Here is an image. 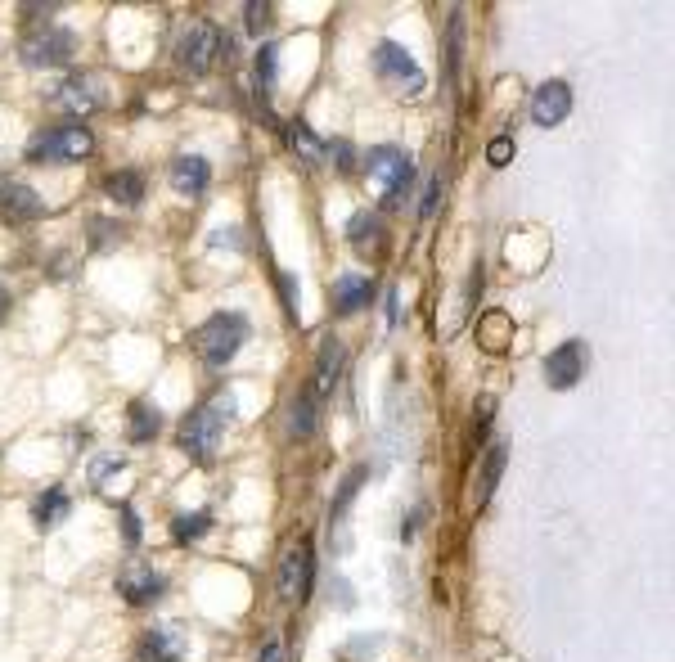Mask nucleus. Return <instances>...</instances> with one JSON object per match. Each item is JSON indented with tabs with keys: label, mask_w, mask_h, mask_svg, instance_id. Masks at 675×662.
<instances>
[{
	"label": "nucleus",
	"mask_w": 675,
	"mask_h": 662,
	"mask_svg": "<svg viewBox=\"0 0 675 662\" xmlns=\"http://www.w3.org/2000/svg\"><path fill=\"white\" fill-rule=\"evenodd\" d=\"M572 113V86L567 82H540L531 95V122L536 127H558Z\"/></svg>",
	"instance_id": "12"
},
{
	"label": "nucleus",
	"mask_w": 675,
	"mask_h": 662,
	"mask_svg": "<svg viewBox=\"0 0 675 662\" xmlns=\"http://www.w3.org/2000/svg\"><path fill=\"white\" fill-rule=\"evenodd\" d=\"M252 68H257V91H270V86H275V77H279V46H275V41H266V46L257 50Z\"/></svg>",
	"instance_id": "25"
},
{
	"label": "nucleus",
	"mask_w": 675,
	"mask_h": 662,
	"mask_svg": "<svg viewBox=\"0 0 675 662\" xmlns=\"http://www.w3.org/2000/svg\"><path fill=\"white\" fill-rule=\"evenodd\" d=\"M90 154H95V136H90L81 122L36 131V136L27 140V158H32V163H81V158H90Z\"/></svg>",
	"instance_id": "3"
},
{
	"label": "nucleus",
	"mask_w": 675,
	"mask_h": 662,
	"mask_svg": "<svg viewBox=\"0 0 675 662\" xmlns=\"http://www.w3.org/2000/svg\"><path fill=\"white\" fill-rule=\"evenodd\" d=\"M329 154L338 158V167H342V172H351V145H329Z\"/></svg>",
	"instance_id": "35"
},
{
	"label": "nucleus",
	"mask_w": 675,
	"mask_h": 662,
	"mask_svg": "<svg viewBox=\"0 0 675 662\" xmlns=\"http://www.w3.org/2000/svg\"><path fill=\"white\" fill-rule=\"evenodd\" d=\"M216 55H221V32H216V23L198 19V23H185L176 37V68L185 77H203L212 73Z\"/></svg>",
	"instance_id": "5"
},
{
	"label": "nucleus",
	"mask_w": 675,
	"mask_h": 662,
	"mask_svg": "<svg viewBox=\"0 0 675 662\" xmlns=\"http://www.w3.org/2000/svg\"><path fill=\"white\" fill-rule=\"evenodd\" d=\"M347 239L356 244V253H369V248H378V244H383V217H378L374 208L356 212V217H351V226H347Z\"/></svg>",
	"instance_id": "20"
},
{
	"label": "nucleus",
	"mask_w": 675,
	"mask_h": 662,
	"mask_svg": "<svg viewBox=\"0 0 675 662\" xmlns=\"http://www.w3.org/2000/svg\"><path fill=\"white\" fill-rule=\"evenodd\" d=\"M486 158H491L495 167H504L513 158V140L509 136H500V140H491V149H486Z\"/></svg>",
	"instance_id": "31"
},
{
	"label": "nucleus",
	"mask_w": 675,
	"mask_h": 662,
	"mask_svg": "<svg viewBox=\"0 0 675 662\" xmlns=\"http://www.w3.org/2000/svg\"><path fill=\"white\" fill-rule=\"evenodd\" d=\"M117 239H122V230H117V226H108V221H90V244H95L99 253H104V248H113Z\"/></svg>",
	"instance_id": "29"
},
{
	"label": "nucleus",
	"mask_w": 675,
	"mask_h": 662,
	"mask_svg": "<svg viewBox=\"0 0 675 662\" xmlns=\"http://www.w3.org/2000/svg\"><path fill=\"white\" fill-rule=\"evenodd\" d=\"M342 365H347V347L338 343V338H324L320 343V356H315V374H311V397L320 401V397H329L333 392V383H338V374H342Z\"/></svg>",
	"instance_id": "13"
},
{
	"label": "nucleus",
	"mask_w": 675,
	"mask_h": 662,
	"mask_svg": "<svg viewBox=\"0 0 675 662\" xmlns=\"http://www.w3.org/2000/svg\"><path fill=\"white\" fill-rule=\"evenodd\" d=\"M311 545H293V550L279 559V599L284 604H302L306 595H311Z\"/></svg>",
	"instance_id": "8"
},
{
	"label": "nucleus",
	"mask_w": 675,
	"mask_h": 662,
	"mask_svg": "<svg viewBox=\"0 0 675 662\" xmlns=\"http://www.w3.org/2000/svg\"><path fill=\"white\" fill-rule=\"evenodd\" d=\"M5 311H9V289L0 284V320H5Z\"/></svg>",
	"instance_id": "36"
},
{
	"label": "nucleus",
	"mask_w": 675,
	"mask_h": 662,
	"mask_svg": "<svg viewBox=\"0 0 675 662\" xmlns=\"http://www.w3.org/2000/svg\"><path fill=\"white\" fill-rule=\"evenodd\" d=\"M45 217V199L23 181H5L0 185V221L9 226H27V221H41Z\"/></svg>",
	"instance_id": "10"
},
{
	"label": "nucleus",
	"mask_w": 675,
	"mask_h": 662,
	"mask_svg": "<svg viewBox=\"0 0 675 662\" xmlns=\"http://www.w3.org/2000/svg\"><path fill=\"white\" fill-rule=\"evenodd\" d=\"M374 73L383 77V82H392V86H405L410 95L423 91L419 64H414V55L405 46H396V41H378L374 46Z\"/></svg>",
	"instance_id": "7"
},
{
	"label": "nucleus",
	"mask_w": 675,
	"mask_h": 662,
	"mask_svg": "<svg viewBox=\"0 0 675 662\" xmlns=\"http://www.w3.org/2000/svg\"><path fill=\"white\" fill-rule=\"evenodd\" d=\"M365 482V469H351L347 478H342V487H338V500H333V518H342L351 509V500H356V487Z\"/></svg>",
	"instance_id": "28"
},
{
	"label": "nucleus",
	"mask_w": 675,
	"mask_h": 662,
	"mask_svg": "<svg viewBox=\"0 0 675 662\" xmlns=\"http://www.w3.org/2000/svg\"><path fill=\"white\" fill-rule=\"evenodd\" d=\"M162 590H167V577H162L158 568H149V563H126V568L117 572V595L135 608L153 604Z\"/></svg>",
	"instance_id": "9"
},
{
	"label": "nucleus",
	"mask_w": 675,
	"mask_h": 662,
	"mask_svg": "<svg viewBox=\"0 0 675 662\" xmlns=\"http://www.w3.org/2000/svg\"><path fill=\"white\" fill-rule=\"evenodd\" d=\"M437 203H441V176H432L423 199H419V217H437Z\"/></svg>",
	"instance_id": "30"
},
{
	"label": "nucleus",
	"mask_w": 675,
	"mask_h": 662,
	"mask_svg": "<svg viewBox=\"0 0 675 662\" xmlns=\"http://www.w3.org/2000/svg\"><path fill=\"white\" fill-rule=\"evenodd\" d=\"M104 194L117 203V208H135L144 199V176L140 172H113L104 181Z\"/></svg>",
	"instance_id": "21"
},
{
	"label": "nucleus",
	"mask_w": 675,
	"mask_h": 662,
	"mask_svg": "<svg viewBox=\"0 0 675 662\" xmlns=\"http://www.w3.org/2000/svg\"><path fill=\"white\" fill-rule=\"evenodd\" d=\"M207 527H212V514H203V509H198V514L176 518V523H171V532H176L180 545H189V541H198V536H207Z\"/></svg>",
	"instance_id": "26"
},
{
	"label": "nucleus",
	"mask_w": 675,
	"mask_h": 662,
	"mask_svg": "<svg viewBox=\"0 0 675 662\" xmlns=\"http://www.w3.org/2000/svg\"><path fill=\"white\" fill-rule=\"evenodd\" d=\"M243 343H248V320L239 311H221V316L194 329V347L203 352L207 365H230Z\"/></svg>",
	"instance_id": "4"
},
{
	"label": "nucleus",
	"mask_w": 675,
	"mask_h": 662,
	"mask_svg": "<svg viewBox=\"0 0 675 662\" xmlns=\"http://www.w3.org/2000/svg\"><path fill=\"white\" fill-rule=\"evenodd\" d=\"M171 185H176L180 194H189V199H198V194L212 185V163L198 154H180L176 163H171Z\"/></svg>",
	"instance_id": "14"
},
{
	"label": "nucleus",
	"mask_w": 675,
	"mask_h": 662,
	"mask_svg": "<svg viewBox=\"0 0 675 662\" xmlns=\"http://www.w3.org/2000/svg\"><path fill=\"white\" fill-rule=\"evenodd\" d=\"M140 653H144V658H153V662H176L180 658L176 631H149V635H144V644H140Z\"/></svg>",
	"instance_id": "24"
},
{
	"label": "nucleus",
	"mask_w": 675,
	"mask_h": 662,
	"mask_svg": "<svg viewBox=\"0 0 675 662\" xmlns=\"http://www.w3.org/2000/svg\"><path fill=\"white\" fill-rule=\"evenodd\" d=\"M126 419H131V442H153L162 428V410L153 401H131Z\"/></svg>",
	"instance_id": "22"
},
{
	"label": "nucleus",
	"mask_w": 675,
	"mask_h": 662,
	"mask_svg": "<svg viewBox=\"0 0 675 662\" xmlns=\"http://www.w3.org/2000/svg\"><path fill=\"white\" fill-rule=\"evenodd\" d=\"M585 374V343H563V347H554V352L545 356V383L549 388H558V392H567V388H576V379Z\"/></svg>",
	"instance_id": "11"
},
{
	"label": "nucleus",
	"mask_w": 675,
	"mask_h": 662,
	"mask_svg": "<svg viewBox=\"0 0 675 662\" xmlns=\"http://www.w3.org/2000/svg\"><path fill=\"white\" fill-rule=\"evenodd\" d=\"M257 662H288L284 644H279V640H266V644H261V658H257Z\"/></svg>",
	"instance_id": "33"
},
{
	"label": "nucleus",
	"mask_w": 675,
	"mask_h": 662,
	"mask_svg": "<svg viewBox=\"0 0 675 662\" xmlns=\"http://www.w3.org/2000/svg\"><path fill=\"white\" fill-rule=\"evenodd\" d=\"M72 55H77V32L59 28V23L36 28L32 37H23V46H18V59H23L27 68H63V64H72Z\"/></svg>",
	"instance_id": "6"
},
{
	"label": "nucleus",
	"mask_w": 675,
	"mask_h": 662,
	"mask_svg": "<svg viewBox=\"0 0 675 662\" xmlns=\"http://www.w3.org/2000/svg\"><path fill=\"white\" fill-rule=\"evenodd\" d=\"M279 289H284V307L297 316V284H293V275H279Z\"/></svg>",
	"instance_id": "34"
},
{
	"label": "nucleus",
	"mask_w": 675,
	"mask_h": 662,
	"mask_svg": "<svg viewBox=\"0 0 675 662\" xmlns=\"http://www.w3.org/2000/svg\"><path fill=\"white\" fill-rule=\"evenodd\" d=\"M63 514H68V491H63V487H50V491H41V496H36V505H32L36 527L59 523Z\"/></svg>",
	"instance_id": "23"
},
{
	"label": "nucleus",
	"mask_w": 675,
	"mask_h": 662,
	"mask_svg": "<svg viewBox=\"0 0 675 662\" xmlns=\"http://www.w3.org/2000/svg\"><path fill=\"white\" fill-rule=\"evenodd\" d=\"M365 176L378 185L383 208H401L405 194H410V185H414V163L401 154V149L378 145V149H369L365 154Z\"/></svg>",
	"instance_id": "2"
},
{
	"label": "nucleus",
	"mask_w": 675,
	"mask_h": 662,
	"mask_svg": "<svg viewBox=\"0 0 675 662\" xmlns=\"http://www.w3.org/2000/svg\"><path fill=\"white\" fill-rule=\"evenodd\" d=\"M504 464H509V446L495 442L491 451L482 455V473H477V487H473L477 505H486V500L495 496V487H500V478H504Z\"/></svg>",
	"instance_id": "17"
},
{
	"label": "nucleus",
	"mask_w": 675,
	"mask_h": 662,
	"mask_svg": "<svg viewBox=\"0 0 675 662\" xmlns=\"http://www.w3.org/2000/svg\"><path fill=\"white\" fill-rule=\"evenodd\" d=\"M243 19H248V32H252V37H261V32H270L275 5H270V0H248V5H243Z\"/></svg>",
	"instance_id": "27"
},
{
	"label": "nucleus",
	"mask_w": 675,
	"mask_h": 662,
	"mask_svg": "<svg viewBox=\"0 0 675 662\" xmlns=\"http://www.w3.org/2000/svg\"><path fill=\"white\" fill-rule=\"evenodd\" d=\"M288 145H293V154L302 158L306 167H320L324 158H329V145H324V140L315 136L306 122H293V127H288Z\"/></svg>",
	"instance_id": "19"
},
{
	"label": "nucleus",
	"mask_w": 675,
	"mask_h": 662,
	"mask_svg": "<svg viewBox=\"0 0 675 662\" xmlns=\"http://www.w3.org/2000/svg\"><path fill=\"white\" fill-rule=\"evenodd\" d=\"M315 424H320V401H315L311 392H297V397L288 401V437L306 442V437L315 433Z\"/></svg>",
	"instance_id": "18"
},
{
	"label": "nucleus",
	"mask_w": 675,
	"mask_h": 662,
	"mask_svg": "<svg viewBox=\"0 0 675 662\" xmlns=\"http://www.w3.org/2000/svg\"><path fill=\"white\" fill-rule=\"evenodd\" d=\"M234 392H216L212 401H203V406L194 410V415L180 424V451H189L194 460H212L216 455V446H221V437H225V424L234 419Z\"/></svg>",
	"instance_id": "1"
},
{
	"label": "nucleus",
	"mask_w": 675,
	"mask_h": 662,
	"mask_svg": "<svg viewBox=\"0 0 675 662\" xmlns=\"http://www.w3.org/2000/svg\"><path fill=\"white\" fill-rule=\"evenodd\" d=\"M99 95H104V86H99V77H90V73H77V77H68V82L59 86V100L68 104L72 113H95Z\"/></svg>",
	"instance_id": "16"
},
{
	"label": "nucleus",
	"mask_w": 675,
	"mask_h": 662,
	"mask_svg": "<svg viewBox=\"0 0 675 662\" xmlns=\"http://www.w3.org/2000/svg\"><path fill=\"white\" fill-rule=\"evenodd\" d=\"M122 527H126V532H122V536H126V545H140V518H135V509H131V505L122 509Z\"/></svg>",
	"instance_id": "32"
},
{
	"label": "nucleus",
	"mask_w": 675,
	"mask_h": 662,
	"mask_svg": "<svg viewBox=\"0 0 675 662\" xmlns=\"http://www.w3.org/2000/svg\"><path fill=\"white\" fill-rule=\"evenodd\" d=\"M369 298H374V284H369L365 275H342V280H333V311H338V316H356L360 307H369Z\"/></svg>",
	"instance_id": "15"
}]
</instances>
